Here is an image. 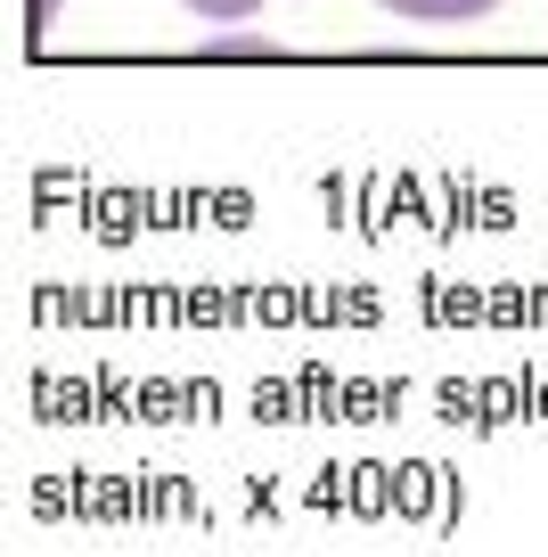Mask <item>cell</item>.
Wrapping results in <instances>:
<instances>
[{
	"label": "cell",
	"instance_id": "3957f363",
	"mask_svg": "<svg viewBox=\"0 0 548 557\" xmlns=\"http://www.w3.org/2000/svg\"><path fill=\"white\" fill-rule=\"evenodd\" d=\"M50 17H58V0H34V34H50Z\"/></svg>",
	"mask_w": 548,
	"mask_h": 557
},
{
	"label": "cell",
	"instance_id": "7a4b0ae2",
	"mask_svg": "<svg viewBox=\"0 0 548 557\" xmlns=\"http://www.w3.org/2000/svg\"><path fill=\"white\" fill-rule=\"evenodd\" d=\"M189 9H197L205 25H246V17L262 9V0H189Z\"/></svg>",
	"mask_w": 548,
	"mask_h": 557
},
{
	"label": "cell",
	"instance_id": "6da1fadb",
	"mask_svg": "<svg viewBox=\"0 0 548 557\" xmlns=\"http://www.w3.org/2000/svg\"><path fill=\"white\" fill-rule=\"evenodd\" d=\"M377 9H394V17H418V25H475V17H491L499 0H377Z\"/></svg>",
	"mask_w": 548,
	"mask_h": 557
}]
</instances>
